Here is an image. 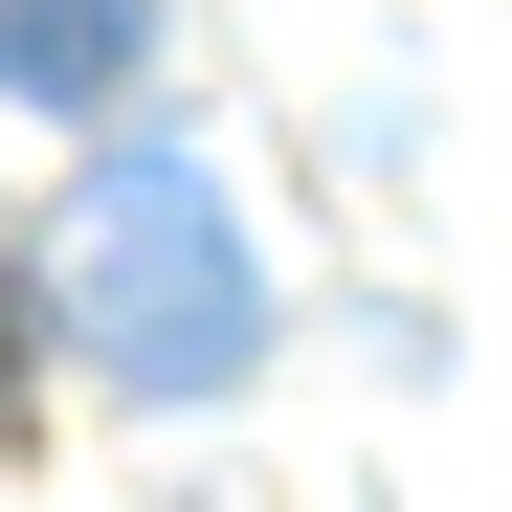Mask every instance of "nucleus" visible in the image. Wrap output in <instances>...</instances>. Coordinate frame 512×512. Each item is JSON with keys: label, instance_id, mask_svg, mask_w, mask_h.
<instances>
[{"label": "nucleus", "instance_id": "1", "mask_svg": "<svg viewBox=\"0 0 512 512\" xmlns=\"http://www.w3.org/2000/svg\"><path fill=\"white\" fill-rule=\"evenodd\" d=\"M67 334H90V379H134V401H223L268 357L245 223L179 179V156H112V179L67 201Z\"/></svg>", "mask_w": 512, "mask_h": 512}, {"label": "nucleus", "instance_id": "2", "mask_svg": "<svg viewBox=\"0 0 512 512\" xmlns=\"http://www.w3.org/2000/svg\"><path fill=\"white\" fill-rule=\"evenodd\" d=\"M134 45H156V0H0V90L23 112H112Z\"/></svg>", "mask_w": 512, "mask_h": 512}]
</instances>
